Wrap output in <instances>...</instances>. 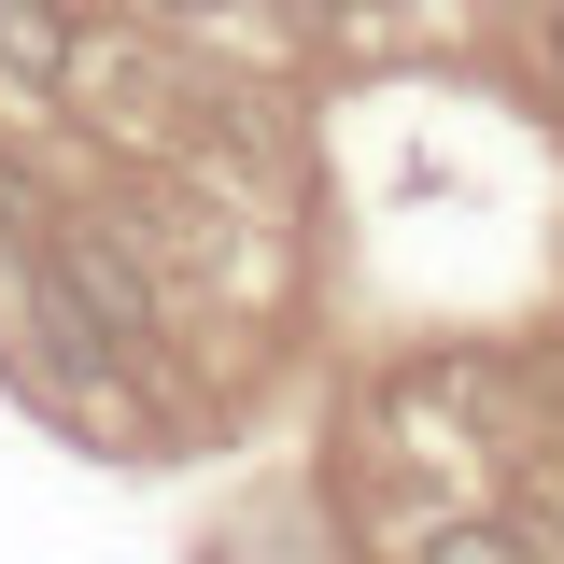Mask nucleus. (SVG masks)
Masks as SVG:
<instances>
[{
  "mask_svg": "<svg viewBox=\"0 0 564 564\" xmlns=\"http://www.w3.org/2000/svg\"><path fill=\"white\" fill-rule=\"evenodd\" d=\"M43 226H57V212H43V198H29V184H14V170H0V254H14V269L43 254Z\"/></svg>",
  "mask_w": 564,
  "mask_h": 564,
  "instance_id": "obj_4",
  "label": "nucleus"
},
{
  "mask_svg": "<svg viewBox=\"0 0 564 564\" xmlns=\"http://www.w3.org/2000/svg\"><path fill=\"white\" fill-rule=\"evenodd\" d=\"M155 14H226V0H155Z\"/></svg>",
  "mask_w": 564,
  "mask_h": 564,
  "instance_id": "obj_5",
  "label": "nucleus"
},
{
  "mask_svg": "<svg viewBox=\"0 0 564 564\" xmlns=\"http://www.w3.org/2000/svg\"><path fill=\"white\" fill-rule=\"evenodd\" d=\"M282 14H339V0H282Z\"/></svg>",
  "mask_w": 564,
  "mask_h": 564,
  "instance_id": "obj_6",
  "label": "nucleus"
},
{
  "mask_svg": "<svg viewBox=\"0 0 564 564\" xmlns=\"http://www.w3.org/2000/svg\"><path fill=\"white\" fill-rule=\"evenodd\" d=\"M0 70L14 85H70L85 70V29H70L57 0H0Z\"/></svg>",
  "mask_w": 564,
  "mask_h": 564,
  "instance_id": "obj_2",
  "label": "nucleus"
},
{
  "mask_svg": "<svg viewBox=\"0 0 564 564\" xmlns=\"http://www.w3.org/2000/svg\"><path fill=\"white\" fill-rule=\"evenodd\" d=\"M551 57H564V0H551Z\"/></svg>",
  "mask_w": 564,
  "mask_h": 564,
  "instance_id": "obj_7",
  "label": "nucleus"
},
{
  "mask_svg": "<svg viewBox=\"0 0 564 564\" xmlns=\"http://www.w3.org/2000/svg\"><path fill=\"white\" fill-rule=\"evenodd\" d=\"M29 269L57 282V296H70V311H85L113 352H128V367L170 339V311H155V282H141V254H128V240H99V226H43V254H29Z\"/></svg>",
  "mask_w": 564,
  "mask_h": 564,
  "instance_id": "obj_1",
  "label": "nucleus"
},
{
  "mask_svg": "<svg viewBox=\"0 0 564 564\" xmlns=\"http://www.w3.org/2000/svg\"><path fill=\"white\" fill-rule=\"evenodd\" d=\"M410 564H551V551H536V522H437Z\"/></svg>",
  "mask_w": 564,
  "mask_h": 564,
  "instance_id": "obj_3",
  "label": "nucleus"
}]
</instances>
